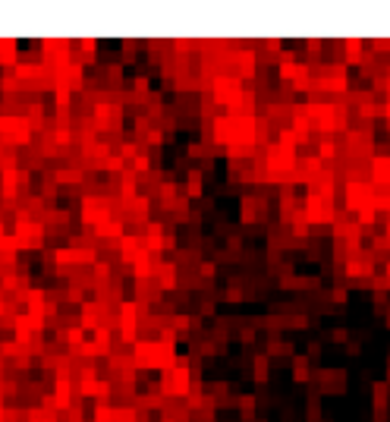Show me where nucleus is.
I'll return each instance as SVG.
<instances>
[{
	"label": "nucleus",
	"mask_w": 390,
	"mask_h": 422,
	"mask_svg": "<svg viewBox=\"0 0 390 422\" xmlns=\"http://www.w3.org/2000/svg\"><path fill=\"white\" fill-rule=\"evenodd\" d=\"M255 378H258V381H264V378H267V359L264 356L255 359Z\"/></svg>",
	"instance_id": "f257e3e1"
},
{
	"label": "nucleus",
	"mask_w": 390,
	"mask_h": 422,
	"mask_svg": "<svg viewBox=\"0 0 390 422\" xmlns=\"http://www.w3.org/2000/svg\"><path fill=\"white\" fill-rule=\"evenodd\" d=\"M308 378V366H305V359H299L296 363V381H305Z\"/></svg>",
	"instance_id": "f03ea898"
},
{
	"label": "nucleus",
	"mask_w": 390,
	"mask_h": 422,
	"mask_svg": "<svg viewBox=\"0 0 390 422\" xmlns=\"http://www.w3.org/2000/svg\"><path fill=\"white\" fill-rule=\"evenodd\" d=\"M375 167H378V177H381V180H387V177H390V161H378Z\"/></svg>",
	"instance_id": "7ed1b4c3"
}]
</instances>
